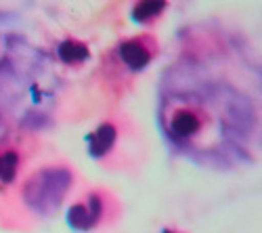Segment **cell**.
I'll return each instance as SVG.
<instances>
[{"instance_id": "cell-3", "label": "cell", "mask_w": 262, "mask_h": 233, "mask_svg": "<svg viewBox=\"0 0 262 233\" xmlns=\"http://www.w3.org/2000/svg\"><path fill=\"white\" fill-rule=\"evenodd\" d=\"M105 202L107 198L101 192L89 194L86 200L78 202L70 210V221L76 229H93L99 223H103L105 217Z\"/></svg>"}, {"instance_id": "cell-1", "label": "cell", "mask_w": 262, "mask_h": 233, "mask_svg": "<svg viewBox=\"0 0 262 233\" xmlns=\"http://www.w3.org/2000/svg\"><path fill=\"white\" fill-rule=\"evenodd\" d=\"M164 120L168 133L183 143L206 145L214 135V118L198 101H172Z\"/></svg>"}, {"instance_id": "cell-4", "label": "cell", "mask_w": 262, "mask_h": 233, "mask_svg": "<svg viewBox=\"0 0 262 233\" xmlns=\"http://www.w3.org/2000/svg\"><path fill=\"white\" fill-rule=\"evenodd\" d=\"M164 11H166V3H151V0H147V3L135 5V19L139 24H149V21L158 19Z\"/></svg>"}, {"instance_id": "cell-7", "label": "cell", "mask_w": 262, "mask_h": 233, "mask_svg": "<svg viewBox=\"0 0 262 233\" xmlns=\"http://www.w3.org/2000/svg\"><path fill=\"white\" fill-rule=\"evenodd\" d=\"M164 233H181V231H174V229H166Z\"/></svg>"}, {"instance_id": "cell-2", "label": "cell", "mask_w": 262, "mask_h": 233, "mask_svg": "<svg viewBox=\"0 0 262 233\" xmlns=\"http://www.w3.org/2000/svg\"><path fill=\"white\" fill-rule=\"evenodd\" d=\"M158 55V40L154 34H139L124 42H120L118 49L112 53V61L130 74L143 72Z\"/></svg>"}, {"instance_id": "cell-6", "label": "cell", "mask_w": 262, "mask_h": 233, "mask_svg": "<svg viewBox=\"0 0 262 233\" xmlns=\"http://www.w3.org/2000/svg\"><path fill=\"white\" fill-rule=\"evenodd\" d=\"M17 168H19V158H17V154L5 152L3 156H0V179H3V181H13Z\"/></svg>"}, {"instance_id": "cell-5", "label": "cell", "mask_w": 262, "mask_h": 233, "mask_svg": "<svg viewBox=\"0 0 262 233\" xmlns=\"http://www.w3.org/2000/svg\"><path fill=\"white\" fill-rule=\"evenodd\" d=\"M59 57L65 63H78V61H84L86 57H89V49H86L82 42L68 40V42H63V45L59 47Z\"/></svg>"}]
</instances>
